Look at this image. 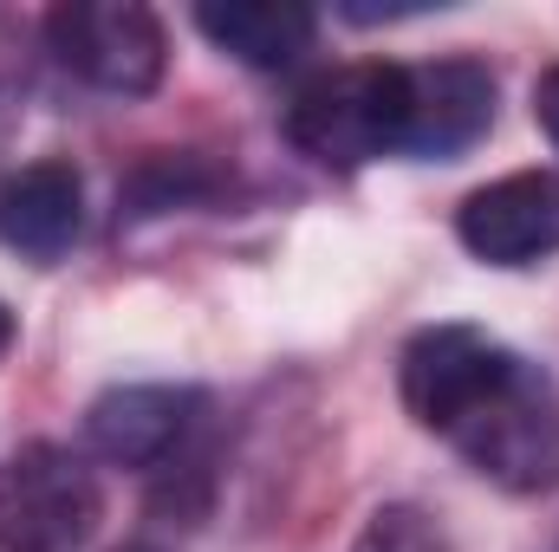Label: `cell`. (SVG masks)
<instances>
[{
    "mask_svg": "<svg viewBox=\"0 0 559 552\" xmlns=\"http://www.w3.org/2000/svg\"><path fill=\"white\" fill-rule=\"evenodd\" d=\"M404 410L508 494L559 488V391L540 364L475 325H429L397 364Z\"/></svg>",
    "mask_w": 559,
    "mask_h": 552,
    "instance_id": "1",
    "label": "cell"
},
{
    "mask_svg": "<svg viewBox=\"0 0 559 552\" xmlns=\"http://www.w3.org/2000/svg\"><path fill=\"white\" fill-rule=\"evenodd\" d=\"M286 137L312 163H332V169L397 156V143H404V65L365 59V65L319 72L286 105Z\"/></svg>",
    "mask_w": 559,
    "mask_h": 552,
    "instance_id": "2",
    "label": "cell"
},
{
    "mask_svg": "<svg viewBox=\"0 0 559 552\" xmlns=\"http://www.w3.org/2000/svg\"><path fill=\"white\" fill-rule=\"evenodd\" d=\"M105 520L98 475L59 448L26 442L0 461V552H79Z\"/></svg>",
    "mask_w": 559,
    "mask_h": 552,
    "instance_id": "3",
    "label": "cell"
},
{
    "mask_svg": "<svg viewBox=\"0 0 559 552\" xmlns=\"http://www.w3.org/2000/svg\"><path fill=\"white\" fill-rule=\"evenodd\" d=\"M46 46L72 79L118 92V98L156 92L169 65L163 20L138 0H66L46 13Z\"/></svg>",
    "mask_w": 559,
    "mask_h": 552,
    "instance_id": "4",
    "label": "cell"
},
{
    "mask_svg": "<svg viewBox=\"0 0 559 552\" xmlns=\"http://www.w3.org/2000/svg\"><path fill=\"white\" fill-rule=\"evenodd\" d=\"M202 416H209V397L189 384H124L85 410V442L111 468L156 475L202 435Z\"/></svg>",
    "mask_w": 559,
    "mask_h": 552,
    "instance_id": "5",
    "label": "cell"
},
{
    "mask_svg": "<svg viewBox=\"0 0 559 552\" xmlns=\"http://www.w3.org/2000/svg\"><path fill=\"white\" fill-rule=\"evenodd\" d=\"M495 124V72L481 59H429L404 65V143L397 156L449 163L488 137Z\"/></svg>",
    "mask_w": 559,
    "mask_h": 552,
    "instance_id": "6",
    "label": "cell"
},
{
    "mask_svg": "<svg viewBox=\"0 0 559 552\" xmlns=\"http://www.w3.org/2000/svg\"><path fill=\"white\" fill-rule=\"evenodd\" d=\"M455 235L488 267H534V261L559 254V176L514 169V176L475 189L455 215Z\"/></svg>",
    "mask_w": 559,
    "mask_h": 552,
    "instance_id": "7",
    "label": "cell"
},
{
    "mask_svg": "<svg viewBox=\"0 0 559 552\" xmlns=\"http://www.w3.org/2000/svg\"><path fill=\"white\" fill-rule=\"evenodd\" d=\"M85 228V182L72 163H26L0 182V248L52 267Z\"/></svg>",
    "mask_w": 559,
    "mask_h": 552,
    "instance_id": "8",
    "label": "cell"
},
{
    "mask_svg": "<svg viewBox=\"0 0 559 552\" xmlns=\"http://www.w3.org/2000/svg\"><path fill=\"white\" fill-rule=\"evenodd\" d=\"M195 26L228 59H241L254 72H280L299 52H312L319 13L299 7V0H209V7H195Z\"/></svg>",
    "mask_w": 559,
    "mask_h": 552,
    "instance_id": "9",
    "label": "cell"
},
{
    "mask_svg": "<svg viewBox=\"0 0 559 552\" xmlns=\"http://www.w3.org/2000/svg\"><path fill=\"white\" fill-rule=\"evenodd\" d=\"M202 189H209V176L189 156H150L131 176V189H124V208L131 215H163V208H176V202H189Z\"/></svg>",
    "mask_w": 559,
    "mask_h": 552,
    "instance_id": "10",
    "label": "cell"
},
{
    "mask_svg": "<svg viewBox=\"0 0 559 552\" xmlns=\"http://www.w3.org/2000/svg\"><path fill=\"white\" fill-rule=\"evenodd\" d=\"M352 552H455L449 547V533L423 514V507H378L371 520H365V533L352 540Z\"/></svg>",
    "mask_w": 559,
    "mask_h": 552,
    "instance_id": "11",
    "label": "cell"
},
{
    "mask_svg": "<svg viewBox=\"0 0 559 552\" xmlns=\"http://www.w3.org/2000/svg\"><path fill=\"white\" fill-rule=\"evenodd\" d=\"M534 118H540V131H547L554 149H559V65L540 72V85H534Z\"/></svg>",
    "mask_w": 559,
    "mask_h": 552,
    "instance_id": "12",
    "label": "cell"
},
{
    "mask_svg": "<svg viewBox=\"0 0 559 552\" xmlns=\"http://www.w3.org/2000/svg\"><path fill=\"white\" fill-rule=\"evenodd\" d=\"M7 351H13V312L0 305V358H7Z\"/></svg>",
    "mask_w": 559,
    "mask_h": 552,
    "instance_id": "13",
    "label": "cell"
},
{
    "mask_svg": "<svg viewBox=\"0 0 559 552\" xmlns=\"http://www.w3.org/2000/svg\"><path fill=\"white\" fill-rule=\"evenodd\" d=\"M124 552H150V547H124Z\"/></svg>",
    "mask_w": 559,
    "mask_h": 552,
    "instance_id": "14",
    "label": "cell"
}]
</instances>
